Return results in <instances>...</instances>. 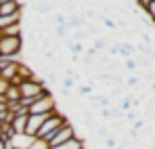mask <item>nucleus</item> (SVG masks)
I'll list each match as a JSON object with an SVG mask.
<instances>
[{
  "instance_id": "1",
  "label": "nucleus",
  "mask_w": 155,
  "mask_h": 149,
  "mask_svg": "<svg viewBox=\"0 0 155 149\" xmlns=\"http://www.w3.org/2000/svg\"><path fill=\"white\" fill-rule=\"evenodd\" d=\"M54 109H59L57 99L52 97V93L48 90V88H44V93L27 107V116H48V113L54 111Z\"/></svg>"
},
{
  "instance_id": "2",
  "label": "nucleus",
  "mask_w": 155,
  "mask_h": 149,
  "mask_svg": "<svg viewBox=\"0 0 155 149\" xmlns=\"http://www.w3.org/2000/svg\"><path fill=\"white\" fill-rule=\"evenodd\" d=\"M65 122H67V116H63L59 109H54L51 116L44 120V124L40 126V130H38L36 137H40V139H48V137H52V134L65 124Z\"/></svg>"
},
{
  "instance_id": "3",
  "label": "nucleus",
  "mask_w": 155,
  "mask_h": 149,
  "mask_svg": "<svg viewBox=\"0 0 155 149\" xmlns=\"http://www.w3.org/2000/svg\"><path fill=\"white\" fill-rule=\"evenodd\" d=\"M78 137V132H76V126L71 124L69 120L65 122V124L61 126L52 137H48L46 141H48V145H51V149H54V147H59V145H65V143H69L71 139H76Z\"/></svg>"
},
{
  "instance_id": "4",
  "label": "nucleus",
  "mask_w": 155,
  "mask_h": 149,
  "mask_svg": "<svg viewBox=\"0 0 155 149\" xmlns=\"http://www.w3.org/2000/svg\"><path fill=\"white\" fill-rule=\"evenodd\" d=\"M23 52V36L11 38V36H2L0 40V55L8 57V55H21Z\"/></svg>"
},
{
  "instance_id": "5",
  "label": "nucleus",
  "mask_w": 155,
  "mask_h": 149,
  "mask_svg": "<svg viewBox=\"0 0 155 149\" xmlns=\"http://www.w3.org/2000/svg\"><path fill=\"white\" fill-rule=\"evenodd\" d=\"M48 116H51V113H48ZM48 116H27L25 134H29V137H36V134H38V130H40V126L44 124V120H46Z\"/></svg>"
},
{
  "instance_id": "6",
  "label": "nucleus",
  "mask_w": 155,
  "mask_h": 149,
  "mask_svg": "<svg viewBox=\"0 0 155 149\" xmlns=\"http://www.w3.org/2000/svg\"><path fill=\"white\" fill-rule=\"evenodd\" d=\"M34 139H36V137H29V134H25V132L13 134V137H11V145H13L15 149H29V145H31Z\"/></svg>"
},
{
  "instance_id": "7",
  "label": "nucleus",
  "mask_w": 155,
  "mask_h": 149,
  "mask_svg": "<svg viewBox=\"0 0 155 149\" xmlns=\"http://www.w3.org/2000/svg\"><path fill=\"white\" fill-rule=\"evenodd\" d=\"M15 13H23L21 2H0V15H15Z\"/></svg>"
},
{
  "instance_id": "8",
  "label": "nucleus",
  "mask_w": 155,
  "mask_h": 149,
  "mask_svg": "<svg viewBox=\"0 0 155 149\" xmlns=\"http://www.w3.org/2000/svg\"><path fill=\"white\" fill-rule=\"evenodd\" d=\"M34 76H36V72H34V69L27 65L25 61H19V63H17V78H19L21 82H25V80H31Z\"/></svg>"
},
{
  "instance_id": "9",
  "label": "nucleus",
  "mask_w": 155,
  "mask_h": 149,
  "mask_svg": "<svg viewBox=\"0 0 155 149\" xmlns=\"http://www.w3.org/2000/svg\"><path fill=\"white\" fill-rule=\"evenodd\" d=\"M0 32H2V36H11V38L23 36V19H21V21H17V23H11L8 27L0 29Z\"/></svg>"
},
{
  "instance_id": "10",
  "label": "nucleus",
  "mask_w": 155,
  "mask_h": 149,
  "mask_svg": "<svg viewBox=\"0 0 155 149\" xmlns=\"http://www.w3.org/2000/svg\"><path fill=\"white\" fill-rule=\"evenodd\" d=\"M25 124H27V116H15L13 122H11V128H13L15 134H21V132H25Z\"/></svg>"
},
{
  "instance_id": "11",
  "label": "nucleus",
  "mask_w": 155,
  "mask_h": 149,
  "mask_svg": "<svg viewBox=\"0 0 155 149\" xmlns=\"http://www.w3.org/2000/svg\"><path fill=\"white\" fill-rule=\"evenodd\" d=\"M23 19V13H15V15H0V29L8 27L11 23H17Z\"/></svg>"
},
{
  "instance_id": "12",
  "label": "nucleus",
  "mask_w": 155,
  "mask_h": 149,
  "mask_svg": "<svg viewBox=\"0 0 155 149\" xmlns=\"http://www.w3.org/2000/svg\"><path fill=\"white\" fill-rule=\"evenodd\" d=\"M17 76V63H8V65H4L2 69H0V78H4V80H13Z\"/></svg>"
},
{
  "instance_id": "13",
  "label": "nucleus",
  "mask_w": 155,
  "mask_h": 149,
  "mask_svg": "<svg viewBox=\"0 0 155 149\" xmlns=\"http://www.w3.org/2000/svg\"><path fill=\"white\" fill-rule=\"evenodd\" d=\"M84 147H86V141H84L82 137H76V139H71L69 143L59 145V147H54V149H84Z\"/></svg>"
},
{
  "instance_id": "14",
  "label": "nucleus",
  "mask_w": 155,
  "mask_h": 149,
  "mask_svg": "<svg viewBox=\"0 0 155 149\" xmlns=\"http://www.w3.org/2000/svg\"><path fill=\"white\" fill-rule=\"evenodd\" d=\"M52 8H54V6H52L51 2H36V4H34V13L44 15V17H46V15H51Z\"/></svg>"
},
{
  "instance_id": "15",
  "label": "nucleus",
  "mask_w": 155,
  "mask_h": 149,
  "mask_svg": "<svg viewBox=\"0 0 155 149\" xmlns=\"http://www.w3.org/2000/svg\"><path fill=\"white\" fill-rule=\"evenodd\" d=\"M4 99L6 101H19L21 99V93H19V86H8L6 88V93H4Z\"/></svg>"
},
{
  "instance_id": "16",
  "label": "nucleus",
  "mask_w": 155,
  "mask_h": 149,
  "mask_svg": "<svg viewBox=\"0 0 155 149\" xmlns=\"http://www.w3.org/2000/svg\"><path fill=\"white\" fill-rule=\"evenodd\" d=\"M29 149H51V145H48V141H46V139H40V137H36V139L31 141Z\"/></svg>"
},
{
  "instance_id": "17",
  "label": "nucleus",
  "mask_w": 155,
  "mask_h": 149,
  "mask_svg": "<svg viewBox=\"0 0 155 149\" xmlns=\"http://www.w3.org/2000/svg\"><path fill=\"white\" fill-rule=\"evenodd\" d=\"M143 11H145V15L149 17V21L155 25V0H151V2H149V4H147Z\"/></svg>"
},
{
  "instance_id": "18",
  "label": "nucleus",
  "mask_w": 155,
  "mask_h": 149,
  "mask_svg": "<svg viewBox=\"0 0 155 149\" xmlns=\"http://www.w3.org/2000/svg\"><path fill=\"white\" fill-rule=\"evenodd\" d=\"M92 49L97 50V52H99V50H105V49H107V38H97Z\"/></svg>"
},
{
  "instance_id": "19",
  "label": "nucleus",
  "mask_w": 155,
  "mask_h": 149,
  "mask_svg": "<svg viewBox=\"0 0 155 149\" xmlns=\"http://www.w3.org/2000/svg\"><path fill=\"white\" fill-rule=\"evenodd\" d=\"M90 93H92V88H90V86H86V84L78 86V97H88Z\"/></svg>"
},
{
  "instance_id": "20",
  "label": "nucleus",
  "mask_w": 155,
  "mask_h": 149,
  "mask_svg": "<svg viewBox=\"0 0 155 149\" xmlns=\"http://www.w3.org/2000/svg\"><path fill=\"white\" fill-rule=\"evenodd\" d=\"M103 25L107 29H117V23H115L113 19H109V17H103Z\"/></svg>"
},
{
  "instance_id": "21",
  "label": "nucleus",
  "mask_w": 155,
  "mask_h": 149,
  "mask_svg": "<svg viewBox=\"0 0 155 149\" xmlns=\"http://www.w3.org/2000/svg\"><path fill=\"white\" fill-rule=\"evenodd\" d=\"M105 147H109V149H115V147H117L115 137H107V139H105Z\"/></svg>"
},
{
  "instance_id": "22",
  "label": "nucleus",
  "mask_w": 155,
  "mask_h": 149,
  "mask_svg": "<svg viewBox=\"0 0 155 149\" xmlns=\"http://www.w3.org/2000/svg\"><path fill=\"white\" fill-rule=\"evenodd\" d=\"M8 86H11V82H8V80H4V78H0V95H4Z\"/></svg>"
},
{
  "instance_id": "23",
  "label": "nucleus",
  "mask_w": 155,
  "mask_h": 149,
  "mask_svg": "<svg viewBox=\"0 0 155 149\" xmlns=\"http://www.w3.org/2000/svg\"><path fill=\"white\" fill-rule=\"evenodd\" d=\"M97 134H99L101 139H107V134H109V132H107V128H105V126H99V128H97Z\"/></svg>"
},
{
  "instance_id": "24",
  "label": "nucleus",
  "mask_w": 155,
  "mask_h": 149,
  "mask_svg": "<svg viewBox=\"0 0 155 149\" xmlns=\"http://www.w3.org/2000/svg\"><path fill=\"white\" fill-rule=\"evenodd\" d=\"M136 2H138V6H140V8H145V6H147L151 0H136Z\"/></svg>"
},
{
  "instance_id": "25",
  "label": "nucleus",
  "mask_w": 155,
  "mask_h": 149,
  "mask_svg": "<svg viewBox=\"0 0 155 149\" xmlns=\"http://www.w3.org/2000/svg\"><path fill=\"white\" fill-rule=\"evenodd\" d=\"M134 84H138V78H128V86H134Z\"/></svg>"
},
{
  "instance_id": "26",
  "label": "nucleus",
  "mask_w": 155,
  "mask_h": 149,
  "mask_svg": "<svg viewBox=\"0 0 155 149\" xmlns=\"http://www.w3.org/2000/svg\"><path fill=\"white\" fill-rule=\"evenodd\" d=\"M36 2H51V0H36Z\"/></svg>"
},
{
  "instance_id": "27",
  "label": "nucleus",
  "mask_w": 155,
  "mask_h": 149,
  "mask_svg": "<svg viewBox=\"0 0 155 149\" xmlns=\"http://www.w3.org/2000/svg\"><path fill=\"white\" fill-rule=\"evenodd\" d=\"M0 40H2V32H0Z\"/></svg>"
},
{
  "instance_id": "28",
  "label": "nucleus",
  "mask_w": 155,
  "mask_h": 149,
  "mask_svg": "<svg viewBox=\"0 0 155 149\" xmlns=\"http://www.w3.org/2000/svg\"><path fill=\"white\" fill-rule=\"evenodd\" d=\"M115 149H124V147H115Z\"/></svg>"
},
{
  "instance_id": "29",
  "label": "nucleus",
  "mask_w": 155,
  "mask_h": 149,
  "mask_svg": "<svg viewBox=\"0 0 155 149\" xmlns=\"http://www.w3.org/2000/svg\"><path fill=\"white\" fill-rule=\"evenodd\" d=\"M11 149H15V147H11Z\"/></svg>"
}]
</instances>
